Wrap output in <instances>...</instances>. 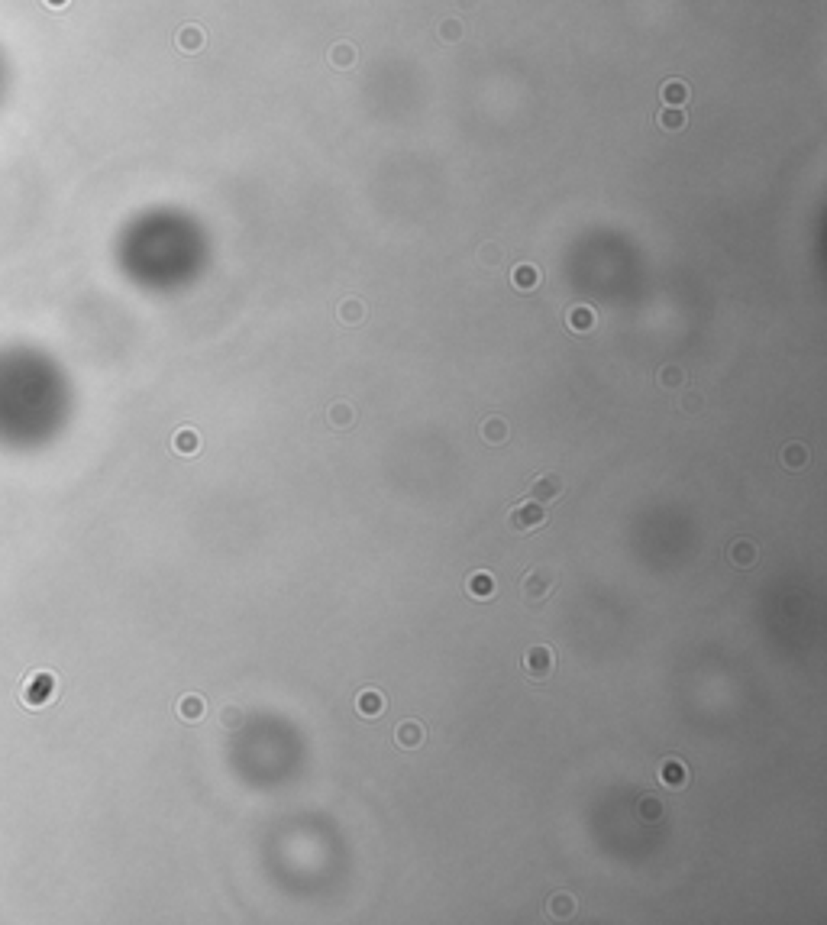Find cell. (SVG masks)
I'll use <instances>...</instances> for the list:
<instances>
[{"instance_id": "6da1fadb", "label": "cell", "mask_w": 827, "mask_h": 925, "mask_svg": "<svg viewBox=\"0 0 827 925\" xmlns=\"http://www.w3.org/2000/svg\"><path fill=\"white\" fill-rule=\"evenodd\" d=\"M556 586H560V576H556L553 566H530L524 582H520V596H524V602L530 608H540L553 598Z\"/></svg>"}, {"instance_id": "7a4b0ae2", "label": "cell", "mask_w": 827, "mask_h": 925, "mask_svg": "<svg viewBox=\"0 0 827 925\" xmlns=\"http://www.w3.org/2000/svg\"><path fill=\"white\" fill-rule=\"evenodd\" d=\"M546 524H550V514H546L543 505L536 502H520L508 514V528L514 534H534V530H543Z\"/></svg>"}, {"instance_id": "3957f363", "label": "cell", "mask_w": 827, "mask_h": 925, "mask_svg": "<svg viewBox=\"0 0 827 925\" xmlns=\"http://www.w3.org/2000/svg\"><path fill=\"white\" fill-rule=\"evenodd\" d=\"M566 495V482H562L560 472H536L530 486H527V498L536 505H556L560 498Z\"/></svg>"}, {"instance_id": "277c9868", "label": "cell", "mask_w": 827, "mask_h": 925, "mask_svg": "<svg viewBox=\"0 0 827 925\" xmlns=\"http://www.w3.org/2000/svg\"><path fill=\"white\" fill-rule=\"evenodd\" d=\"M520 666H524V676L530 683H546L553 676V670H556V654L546 644H534V648H527Z\"/></svg>"}, {"instance_id": "5b68a950", "label": "cell", "mask_w": 827, "mask_h": 925, "mask_svg": "<svg viewBox=\"0 0 827 925\" xmlns=\"http://www.w3.org/2000/svg\"><path fill=\"white\" fill-rule=\"evenodd\" d=\"M424 738H426L424 725L414 722V718H404V722H398V728H394V744H398L401 751L420 748V744H424Z\"/></svg>"}, {"instance_id": "8992f818", "label": "cell", "mask_w": 827, "mask_h": 925, "mask_svg": "<svg viewBox=\"0 0 827 925\" xmlns=\"http://www.w3.org/2000/svg\"><path fill=\"white\" fill-rule=\"evenodd\" d=\"M366 314H368V308L362 298H343V301L336 304V320L343 327H359L362 320H366Z\"/></svg>"}, {"instance_id": "52a82bcc", "label": "cell", "mask_w": 827, "mask_h": 925, "mask_svg": "<svg viewBox=\"0 0 827 925\" xmlns=\"http://www.w3.org/2000/svg\"><path fill=\"white\" fill-rule=\"evenodd\" d=\"M756 544L753 540H746V537H737L734 544L727 547V560L737 566V570H750L753 563H756Z\"/></svg>"}, {"instance_id": "ba28073f", "label": "cell", "mask_w": 827, "mask_h": 925, "mask_svg": "<svg viewBox=\"0 0 827 925\" xmlns=\"http://www.w3.org/2000/svg\"><path fill=\"white\" fill-rule=\"evenodd\" d=\"M686 780H688V774H686V764L682 760H662L660 764V783L666 786V790H686Z\"/></svg>"}, {"instance_id": "9c48e42d", "label": "cell", "mask_w": 827, "mask_h": 925, "mask_svg": "<svg viewBox=\"0 0 827 925\" xmlns=\"http://www.w3.org/2000/svg\"><path fill=\"white\" fill-rule=\"evenodd\" d=\"M508 437H510V427H508V420H504V418L492 414V418L482 420V440H485V444L501 446V444H508Z\"/></svg>"}, {"instance_id": "30bf717a", "label": "cell", "mask_w": 827, "mask_h": 925, "mask_svg": "<svg viewBox=\"0 0 827 925\" xmlns=\"http://www.w3.org/2000/svg\"><path fill=\"white\" fill-rule=\"evenodd\" d=\"M356 712H359L362 718H378V715L384 712V696L378 690H362L359 696H356Z\"/></svg>"}, {"instance_id": "8fae6325", "label": "cell", "mask_w": 827, "mask_h": 925, "mask_svg": "<svg viewBox=\"0 0 827 925\" xmlns=\"http://www.w3.org/2000/svg\"><path fill=\"white\" fill-rule=\"evenodd\" d=\"M576 906H578L576 896H572V893H562V890L553 893L550 900H546V912H550L553 919H572L576 916Z\"/></svg>"}, {"instance_id": "7c38bea8", "label": "cell", "mask_w": 827, "mask_h": 925, "mask_svg": "<svg viewBox=\"0 0 827 925\" xmlns=\"http://www.w3.org/2000/svg\"><path fill=\"white\" fill-rule=\"evenodd\" d=\"M352 420H356V411H352L349 402H333L330 408H326V424H330L333 430L352 427Z\"/></svg>"}, {"instance_id": "4fadbf2b", "label": "cell", "mask_w": 827, "mask_h": 925, "mask_svg": "<svg viewBox=\"0 0 827 925\" xmlns=\"http://www.w3.org/2000/svg\"><path fill=\"white\" fill-rule=\"evenodd\" d=\"M466 592L472 598H492L494 596V576H492V573H485V570L472 573V576H468V582H466Z\"/></svg>"}, {"instance_id": "5bb4252c", "label": "cell", "mask_w": 827, "mask_h": 925, "mask_svg": "<svg viewBox=\"0 0 827 925\" xmlns=\"http://www.w3.org/2000/svg\"><path fill=\"white\" fill-rule=\"evenodd\" d=\"M779 463H782V470L798 472L805 463H808V450H805L802 444H786L782 446V453H779Z\"/></svg>"}, {"instance_id": "9a60e30c", "label": "cell", "mask_w": 827, "mask_h": 925, "mask_svg": "<svg viewBox=\"0 0 827 925\" xmlns=\"http://www.w3.org/2000/svg\"><path fill=\"white\" fill-rule=\"evenodd\" d=\"M566 324L576 330V334H588V330H595L598 317H595L592 308H582V304H578V308H572V311L566 314Z\"/></svg>"}, {"instance_id": "2e32d148", "label": "cell", "mask_w": 827, "mask_h": 925, "mask_svg": "<svg viewBox=\"0 0 827 925\" xmlns=\"http://www.w3.org/2000/svg\"><path fill=\"white\" fill-rule=\"evenodd\" d=\"M662 101H666V107H682L688 101V84L679 81V78L666 81L662 84Z\"/></svg>"}, {"instance_id": "e0dca14e", "label": "cell", "mask_w": 827, "mask_h": 925, "mask_svg": "<svg viewBox=\"0 0 827 925\" xmlns=\"http://www.w3.org/2000/svg\"><path fill=\"white\" fill-rule=\"evenodd\" d=\"M204 712H207V706H204V699H201V696H194V692H191V696H181V699H178V715H181L184 722H197V718H201Z\"/></svg>"}, {"instance_id": "ac0fdd59", "label": "cell", "mask_w": 827, "mask_h": 925, "mask_svg": "<svg viewBox=\"0 0 827 925\" xmlns=\"http://www.w3.org/2000/svg\"><path fill=\"white\" fill-rule=\"evenodd\" d=\"M656 120H660V126L662 130H669V133L686 130V114H682V107H662L660 114H656Z\"/></svg>"}, {"instance_id": "d6986e66", "label": "cell", "mask_w": 827, "mask_h": 925, "mask_svg": "<svg viewBox=\"0 0 827 925\" xmlns=\"http://www.w3.org/2000/svg\"><path fill=\"white\" fill-rule=\"evenodd\" d=\"M510 282H514L517 292H530V288H536V282H540V272H536L534 266H517V269L510 272Z\"/></svg>"}, {"instance_id": "ffe728a7", "label": "cell", "mask_w": 827, "mask_h": 925, "mask_svg": "<svg viewBox=\"0 0 827 925\" xmlns=\"http://www.w3.org/2000/svg\"><path fill=\"white\" fill-rule=\"evenodd\" d=\"M201 46H204V29H201V26H184L181 33H178V49L197 52Z\"/></svg>"}, {"instance_id": "44dd1931", "label": "cell", "mask_w": 827, "mask_h": 925, "mask_svg": "<svg viewBox=\"0 0 827 925\" xmlns=\"http://www.w3.org/2000/svg\"><path fill=\"white\" fill-rule=\"evenodd\" d=\"M172 446H175V453H181V456H194L197 453V434L194 430H178L175 434V440H172Z\"/></svg>"}, {"instance_id": "7402d4cb", "label": "cell", "mask_w": 827, "mask_h": 925, "mask_svg": "<svg viewBox=\"0 0 827 925\" xmlns=\"http://www.w3.org/2000/svg\"><path fill=\"white\" fill-rule=\"evenodd\" d=\"M330 62H333L336 68L352 65V62H356V46H352V42H336L333 49H330Z\"/></svg>"}, {"instance_id": "603a6c76", "label": "cell", "mask_w": 827, "mask_h": 925, "mask_svg": "<svg viewBox=\"0 0 827 925\" xmlns=\"http://www.w3.org/2000/svg\"><path fill=\"white\" fill-rule=\"evenodd\" d=\"M686 382V369L682 366H662L660 369V385L662 388H679Z\"/></svg>"}, {"instance_id": "cb8c5ba5", "label": "cell", "mask_w": 827, "mask_h": 925, "mask_svg": "<svg viewBox=\"0 0 827 925\" xmlns=\"http://www.w3.org/2000/svg\"><path fill=\"white\" fill-rule=\"evenodd\" d=\"M478 259H482V266H488V269H494V266H501L504 252H501V246H498V243H485L482 249H478Z\"/></svg>"}, {"instance_id": "d4e9b609", "label": "cell", "mask_w": 827, "mask_h": 925, "mask_svg": "<svg viewBox=\"0 0 827 925\" xmlns=\"http://www.w3.org/2000/svg\"><path fill=\"white\" fill-rule=\"evenodd\" d=\"M440 39L450 42V46L452 42H459L462 39V23L459 20H443V23H440Z\"/></svg>"}, {"instance_id": "484cf974", "label": "cell", "mask_w": 827, "mask_h": 925, "mask_svg": "<svg viewBox=\"0 0 827 925\" xmlns=\"http://www.w3.org/2000/svg\"><path fill=\"white\" fill-rule=\"evenodd\" d=\"M640 816L650 818V822H653V818H660L662 816V802L656 796H644V799H640Z\"/></svg>"}, {"instance_id": "4316f807", "label": "cell", "mask_w": 827, "mask_h": 925, "mask_svg": "<svg viewBox=\"0 0 827 925\" xmlns=\"http://www.w3.org/2000/svg\"><path fill=\"white\" fill-rule=\"evenodd\" d=\"M220 725H223V728H239L242 725V708L239 706H226L223 712H220Z\"/></svg>"}, {"instance_id": "83f0119b", "label": "cell", "mask_w": 827, "mask_h": 925, "mask_svg": "<svg viewBox=\"0 0 827 925\" xmlns=\"http://www.w3.org/2000/svg\"><path fill=\"white\" fill-rule=\"evenodd\" d=\"M702 395H688L686 398V402H682V411H698V408H702Z\"/></svg>"}, {"instance_id": "f1b7e54d", "label": "cell", "mask_w": 827, "mask_h": 925, "mask_svg": "<svg viewBox=\"0 0 827 925\" xmlns=\"http://www.w3.org/2000/svg\"><path fill=\"white\" fill-rule=\"evenodd\" d=\"M4 94H7V62L0 55V101H4Z\"/></svg>"}, {"instance_id": "f546056e", "label": "cell", "mask_w": 827, "mask_h": 925, "mask_svg": "<svg viewBox=\"0 0 827 925\" xmlns=\"http://www.w3.org/2000/svg\"><path fill=\"white\" fill-rule=\"evenodd\" d=\"M459 4H462V7H472V4H475V0H459Z\"/></svg>"}]
</instances>
